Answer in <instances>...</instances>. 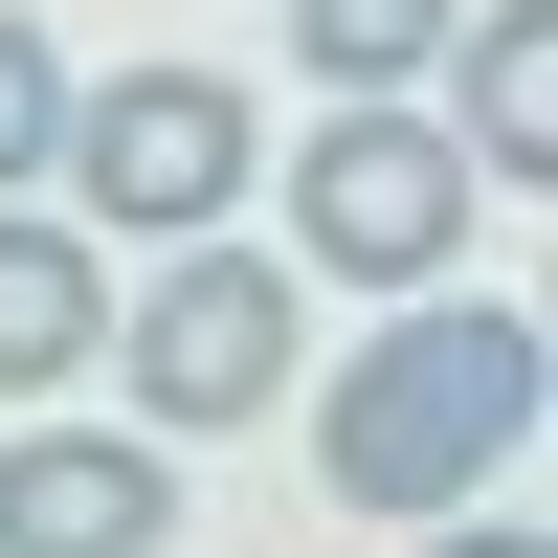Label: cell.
I'll return each mask as SVG.
<instances>
[{
  "instance_id": "obj_8",
  "label": "cell",
  "mask_w": 558,
  "mask_h": 558,
  "mask_svg": "<svg viewBox=\"0 0 558 558\" xmlns=\"http://www.w3.org/2000/svg\"><path fill=\"white\" fill-rule=\"evenodd\" d=\"M291 45H313V89H336V112H380L402 68H447V45H470V0H291Z\"/></svg>"
},
{
  "instance_id": "obj_3",
  "label": "cell",
  "mask_w": 558,
  "mask_h": 558,
  "mask_svg": "<svg viewBox=\"0 0 558 558\" xmlns=\"http://www.w3.org/2000/svg\"><path fill=\"white\" fill-rule=\"evenodd\" d=\"M112 336H134V402H157V425H268V402L313 380V291L268 246H179Z\"/></svg>"
},
{
  "instance_id": "obj_10",
  "label": "cell",
  "mask_w": 558,
  "mask_h": 558,
  "mask_svg": "<svg viewBox=\"0 0 558 558\" xmlns=\"http://www.w3.org/2000/svg\"><path fill=\"white\" fill-rule=\"evenodd\" d=\"M425 558H558L536 514H425Z\"/></svg>"
},
{
  "instance_id": "obj_1",
  "label": "cell",
  "mask_w": 558,
  "mask_h": 558,
  "mask_svg": "<svg viewBox=\"0 0 558 558\" xmlns=\"http://www.w3.org/2000/svg\"><path fill=\"white\" fill-rule=\"evenodd\" d=\"M536 380H558V357H536L514 291H425L402 336H357L336 380H313V470H336L357 514L425 536V514H470V492L536 447Z\"/></svg>"
},
{
  "instance_id": "obj_4",
  "label": "cell",
  "mask_w": 558,
  "mask_h": 558,
  "mask_svg": "<svg viewBox=\"0 0 558 558\" xmlns=\"http://www.w3.org/2000/svg\"><path fill=\"white\" fill-rule=\"evenodd\" d=\"M291 223H313L336 291H447V246H470V157H447L425 112H336L313 179H291Z\"/></svg>"
},
{
  "instance_id": "obj_9",
  "label": "cell",
  "mask_w": 558,
  "mask_h": 558,
  "mask_svg": "<svg viewBox=\"0 0 558 558\" xmlns=\"http://www.w3.org/2000/svg\"><path fill=\"white\" fill-rule=\"evenodd\" d=\"M45 157H68V45H45L23 0H0V202H23Z\"/></svg>"
},
{
  "instance_id": "obj_6",
  "label": "cell",
  "mask_w": 558,
  "mask_h": 558,
  "mask_svg": "<svg viewBox=\"0 0 558 558\" xmlns=\"http://www.w3.org/2000/svg\"><path fill=\"white\" fill-rule=\"evenodd\" d=\"M89 357H112V246L0 202V402H68Z\"/></svg>"
},
{
  "instance_id": "obj_7",
  "label": "cell",
  "mask_w": 558,
  "mask_h": 558,
  "mask_svg": "<svg viewBox=\"0 0 558 558\" xmlns=\"http://www.w3.org/2000/svg\"><path fill=\"white\" fill-rule=\"evenodd\" d=\"M447 157H492L514 202L558 179V0H492V45H470V134H447Z\"/></svg>"
},
{
  "instance_id": "obj_5",
  "label": "cell",
  "mask_w": 558,
  "mask_h": 558,
  "mask_svg": "<svg viewBox=\"0 0 558 558\" xmlns=\"http://www.w3.org/2000/svg\"><path fill=\"white\" fill-rule=\"evenodd\" d=\"M0 558H179V447L157 425H23L0 447Z\"/></svg>"
},
{
  "instance_id": "obj_2",
  "label": "cell",
  "mask_w": 558,
  "mask_h": 558,
  "mask_svg": "<svg viewBox=\"0 0 558 558\" xmlns=\"http://www.w3.org/2000/svg\"><path fill=\"white\" fill-rule=\"evenodd\" d=\"M246 157H268V134H246V89H223V68H112V89H68V157H45V179H68L89 223H157V246H223Z\"/></svg>"
}]
</instances>
